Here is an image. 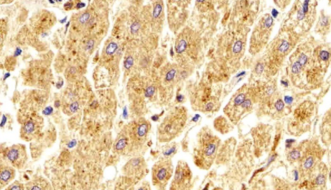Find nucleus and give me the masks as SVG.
<instances>
[{
	"instance_id": "1",
	"label": "nucleus",
	"mask_w": 331,
	"mask_h": 190,
	"mask_svg": "<svg viewBox=\"0 0 331 190\" xmlns=\"http://www.w3.org/2000/svg\"><path fill=\"white\" fill-rule=\"evenodd\" d=\"M192 153L194 163L198 168L208 170L215 163L222 141L208 126L199 130Z\"/></svg>"
},
{
	"instance_id": "2",
	"label": "nucleus",
	"mask_w": 331,
	"mask_h": 190,
	"mask_svg": "<svg viewBox=\"0 0 331 190\" xmlns=\"http://www.w3.org/2000/svg\"><path fill=\"white\" fill-rule=\"evenodd\" d=\"M188 113L184 109L171 112L159 125L157 137L161 143H169L183 132L188 121Z\"/></svg>"
},
{
	"instance_id": "3",
	"label": "nucleus",
	"mask_w": 331,
	"mask_h": 190,
	"mask_svg": "<svg viewBox=\"0 0 331 190\" xmlns=\"http://www.w3.org/2000/svg\"><path fill=\"white\" fill-rule=\"evenodd\" d=\"M151 129L148 120L142 118L131 122L126 126L122 133L128 142V154L137 155L144 149Z\"/></svg>"
},
{
	"instance_id": "4",
	"label": "nucleus",
	"mask_w": 331,
	"mask_h": 190,
	"mask_svg": "<svg viewBox=\"0 0 331 190\" xmlns=\"http://www.w3.org/2000/svg\"><path fill=\"white\" fill-rule=\"evenodd\" d=\"M174 166L170 158L161 157L152 167V181L158 190H165L173 176Z\"/></svg>"
},
{
	"instance_id": "5",
	"label": "nucleus",
	"mask_w": 331,
	"mask_h": 190,
	"mask_svg": "<svg viewBox=\"0 0 331 190\" xmlns=\"http://www.w3.org/2000/svg\"><path fill=\"white\" fill-rule=\"evenodd\" d=\"M193 174L188 163L180 160L176 166L171 181L170 190H191Z\"/></svg>"
},
{
	"instance_id": "6",
	"label": "nucleus",
	"mask_w": 331,
	"mask_h": 190,
	"mask_svg": "<svg viewBox=\"0 0 331 190\" xmlns=\"http://www.w3.org/2000/svg\"><path fill=\"white\" fill-rule=\"evenodd\" d=\"M4 157L7 163L17 169L22 168L27 159L25 148L21 145H13L6 148Z\"/></svg>"
},
{
	"instance_id": "7",
	"label": "nucleus",
	"mask_w": 331,
	"mask_h": 190,
	"mask_svg": "<svg viewBox=\"0 0 331 190\" xmlns=\"http://www.w3.org/2000/svg\"><path fill=\"white\" fill-rule=\"evenodd\" d=\"M146 169L145 159L141 156H135L129 161L123 169L124 173L130 176L143 174Z\"/></svg>"
},
{
	"instance_id": "8",
	"label": "nucleus",
	"mask_w": 331,
	"mask_h": 190,
	"mask_svg": "<svg viewBox=\"0 0 331 190\" xmlns=\"http://www.w3.org/2000/svg\"><path fill=\"white\" fill-rule=\"evenodd\" d=\"M232 124L226 118L220 117L216 118L214 121V127L217 132L222 134L229 133L232 129Z\"/></svg>"
},
{
	"instance_id": "9",
	"label": "nucleus",
	"mask_w": 331,
	"mask_h": 190,
	"mask_svg": "<svg viewBox=\"0 0 331 190\" xmlns=\"http://www.w3.org/2000/svg\"><path fill=\"white\" fill-rule=\"evenodd\" d=\"M15 170L11 166L3 165L1 167L0 178L1 184H7L14 178Z\"/></svg>"
},
{
	"instance_id": "10",
	"label": "nucleus",
	"mask_w": 331,
	"mask_h": 190,
	"mask_svg": "<svg viewBox=\"0 0 331 190\" xmlns=\"http://www.w3.org/2000/svg\"><path fill=\"white\" fill-rule=\"evenodd\" d=\"M37 128V126L33 121H29L25 124L24 130L27 134H32L34 133Z\"/></svg>"
},
{
	"instance_id": "11",
	"label": "nucleus",
	"mask_w": 331,
	"mask_h": 190,
	"mask_svg": "<svg viewBox=\"0 0 331 190\" xmlns=\"http://www.w3.org/2000/svg\"><path fill=\"white\" fill-rule=\"evenodd\" d=\"M246 99V96L243 93L238 95V96L236 97L235 98L233 101V105L235 107L238 108L239 106H241L244 101Z\"/></svg>"
},
{
	"instance_id": "12",
	"label": "nucleus",
	"mask_w": 331,
	"mask_h": 190,
	"mask_svg": "<svg viewBox=\"0 0 331 190\" xmlns=\"http://www.w3.org/2000/svg\"><path fill=\"white\" fill-rule=\"evenodd\" d=\"M118 46L117 43L115 42H111L106 47V52L107 55H112L115 52Z\"/></svg>"
},
{
	"instance_id": "13",
	"label": "nucleus",
	"mask_w": 331,
	"mask_h": 190,
	"mask_svg": "<svg viewBox=\"0 0 331 190\" xmlns=\"http://www.w3.org/2000/svg\"><path fill=\"white\" fill-rule=\"evenodd\" d=\"M186 42L184 40H182L180 41L178 45L176 47V52L178 53H182L184 50H185L187 48Z\"/></svg>"
},
{
	"instance_id": "14",
	"label": "nucleus",
	"mask_w": 331,
	"mask_h": 190,
	"mask_svg": "<svg viewBox=\"0 0 331 190\" xmlns=\"http://www.w3.org/2000/svg\"><path fill=\"white\" fill-rule=\"evenodd\" d=\"M134 64V59L131 56L128 57L125 61L124 63L125 68L126 69H129Z\"/></svg>"
},
{
	"instance_id": "15",
	"label": "nucleus",
	"mask_w": 331,
	"mask_h": 190,
	"mask_svg": "<svg viewBox=\"0 0 331 190\" xmlns=\"http://www.w3.org/2000/svg\"><path fill=\"white\" fill-rule=\"evenodd\" d=\"M162 10V8L161 5L159 4L156 5L155 8L154 9V12H153V16H154V17L155 18L158 17L160 13H161Z\"/></svg>"
},
{
	"instance_id": "16",
	"label": "nucleus",
	"mask_w": 331,
	"mask_h": 190,
	"mask_svg": "<svg viewBox=\"0 0 331 190\" xmlns=\"http://www.w3.org/2000/svg\"><path fill=\"white\" fill-rule=\"evenodd\" d=\"M155 92V88L154 86L148 87L145 92V96L147 98H150L154 95Z\"/></svg>"
},
{
	"instance_id": "17",
	"label": "nucleus",
	"mask_w": 331,
	"mask_h": 190,
	"mask_svg": "<svg viewBox=\"0 0 331 190\" xmlns=\"http://www.w3.org/2000/svg\"><path fill=\"white\" fill-rule=\"evenodd\" d=\"M90 17V14L89 13H84V14L80 17L79 21L81 24H85L89 20Z\"/></svg>"
},
{
	"instance_id": "18",
	"label": "nucleus",
	"mask_w": 331,
	"mask_h": 190,
	"mask_svg": "<svg viewBox=\"0 0 331 190\" xmlns=\"http://www.w3.org/2000/svg\"><path fill=\"white\" fill-rule=\"evenodd\" d=\"M175 73L176 71L174 69H171L170 71H169L166 74V79L167 81H171L174 78V76H175Z\"/></svg>"
},
{
	"instance_id": "19",
	"label": "nucleus",
	"mask_w": 331,
	"mask_h": 190,
	"mask_svg": "<svg viewBox=\"0 0 331 190\" xmlns=\"http://www.w3.org/2000/svg\"><path fill=\"white\" fill-rule=\"evenodd\" d=\"M140 28V25L139 22H134V24H132V25L131 26V30L132 31L133 33H136L137 32L138 30H139Z\"/></svg>"
},
{
	"instance_id": "20",
	"label": "nucleus",
	"mask_w": 331,
	"mask_h": 190,
	"mask_svg": "<svg viewBox=\"0 0 331 190\" xmlns=\"http://www.w3.org/2000/svg\"><path fill=\"white\" fill-rule=\"evenodd\" d=\"M242 49V42L240 41H238L235 44L234 47V52L235 53H239Z\"/></svg>"
},
{
	"instance_id": "21",
	"label": "nucleus",
	"mask_w": 331,
	"mask_h": 190,
	"mask_svg": "<svg viewBox=\"0 0 331 190\" xmlns=\"http://www.w3.org/2000/svg\"><path fill=\"white\" fill-rule=\"evenodd\" d=\"M300 156V153L298 151L294 150L290 154V158L292 160H296L297 158H298Z\"/></svg>"
},
{
	"instance_id": "22",
	"label": "nucleus",
	"mask_w": 331,
	"mask_h": 190,
	"mask_svg": "<svg viewBox=\"0 0 331 190\" xmlns=\"http://www.w3.org/2000/svg\"><path fill=\"white\" fill-rule=\"evenodd\" d=\"M135 190H150V187L149 183H143L142 186L137 187Z\"/></svg>"
},
{
	"instance_id": "23",
	"label": "nucleus",
	"mask_w": 331,
	"mask_h": 190,
	"mask_svg": "<svg viewBox=\"0 0 331 190\" xmlns=\"http://www.w3.org/2000/svg\"><path fill=\"white\" fill-rule=\"evenodd\" d=\"M320 57L323 61H327L329 58V54L327 51L323 50L320 53Z\"/></svg>"
},
{
	"instance_id": "24",
	"label": "nucleus",
	"mask_w": 331,
	"mask_h": 190,
	"mask_svg": "<svg viewBox=\"0 0 331 190\" xmlns=\"http://www.w3.org/2000/svg\"><path fill=\"white\" fill-rule=\"evenodd\" d=\"M284 106V105L283 102L281 100H279L276 101V107L278 111H280L282 110V109H283Z\"/></svg>"
},
{
	"instance_id": "25",
	"label": "nucleus",
	"mask_w": 331,
	"mask_h": 190,
	"mask_svg": "<svg viewBox=\"0 0 331 190\" xmlns=\"http://www.w3.org/2000/svg\"><path fill=\"white\" fill-rule=\"evenodd\" d=\"M94 45V42L93 40H90L89 41H88L87 43V44L86 45V49L89 50L91 49L93 47Z\"/></svg>"
},
{
	"instance_id": "26",
	"label": "nucleus",
	"mask_w": 331,
	"mask_h": 190,
	"mask_svg": "<svg viewBox=\"0 0 331 190\" xmlns=\"http://www.w3.org/2000/svg\"><path fill=\"white\" fill-rule=\"evenodd\" d=\"M293 101V98L289 97V96H286L284 97V101L286 102V103L288 104H291Z\"/></svg>"
},
{
	"instance_id": "27",
	"label": "nucleus",
	"mask_w": 331,
	"mask_h": 190,
	"mask_svg": "<svg viewBox=\"0 0 331 190\" xmlns=\"http://www.w3.org/2000/svg\"><path fill=\"white\" fill-rule=\"evenodd\" d=\"M9 190H21V187L18 184H13Z\"/></svg>"
},
{
	"instance_id": "28",
	"label": "nucleus",
	"mask_w": 331,
	"mask_h": 190,
	"mask_svg": "<svg viewBox=\"0 0 331 190\" xmlns=\"http://www.w3.org/2000/svg\"><path fill=\"white\" fill-rule=\"evenodd\" d=\"M64 6L65 8L66 9V10L70 9L72 7L73 4L72 2L69 1V2H67L65 4Z\"/></svg>"
},
{
	"instance_id": "29",
	"label": "nucleus",
	"mask_w": 331,
	"mask_h": 190,
	"mask_svg": "<svg viewBox=\"0 0 331 190\" xmlns=\"http://www.w3.org/2000/svg\"><path fill=\"white\" fill-rule=\"evenodd\" d=\"M21 52H22V50H21V49L19 48H17L16 50H15V53H14V57L19 56L21 54Z\"/></svg>"
},
{
	"instance_id": "30",
	"label": "nucleus",
	"mask_w": 331,
	"mask_h": 190,
	"mask_svg": "<svg viewBox=\"0 0 331 190\" xmlns=\"http://www.w3.org/2000/svg\"><path fill=\"white\" fill-rule=\"evenodd\" d=\"M78 104L77 102H74L70 106V109H71L72 110H76L78 109Z\"/></svg>"
},
{
	"instance_id": "31",
	"label": "nucleus",
	"mask_w": 331,
	"mask_h": 190,
	"mask_svg": "<svg viewBox=\"0 0 331 190\" xmlns=\"http://www.w3.org/2000/svg\"><path fill=\"white\" fill-rule=\"evenodd\" d=\"M52 111V109L50 106H49V107L46 108L45 110H44V113L46 115H49V114L51 113Z\"/></svg>"
},
{
	"instance_id": "32",
	"label": "nucleus",
	"mask_w": 331,
	"mask_h": 190,
	"mask_svg": "<svg viewBox=\"0 0 331 190\" xmlns=\"http://www.w3.org/2000/svg\"><path fill=\"white\" fill-rule=\"evenodd\" d=\"M85 6L86 4L85 3H83V2H79V3L77 4V5H76V7H77V8H83V7H85Z\"/></svg>"
},
{
	"instance_id": "33",
	"label": "nucleus",
	"mask_w": 331,
	"mask_h": 190,
	"mask_svg": "<svg viewBox=\"0 0 331 190\" xmlns=\"http://www.w3.org/2000/svg\"><path fill=\"white\" fill-rule=\"evenodd\" d=\"M30 190H41V188L37 185H34Z\"/></svg>"
},
{
	"instance_id": "34",
	"label": "nucleus",
	"mask_w": 331,
	"mask_h": 190,
	"mask_svg": "<svg viewBox=\"0 0 331 190\" xmlns=\"http://www.w3.org/2000/svg\"><path fill=\"white\" fill-rule=\"evenodd\" d=\"M272 15H273V16L276 17L277 15H278V13H278L275 9H273L272 12Z\"/></svg>"
},
{
	"instance_id": "35",
	"label": "nucleus",
	"mask_w": 331,
	"mask_h": 190,
	"mask_svg": "<svg viewBox=\"0 0 331 190\" xmlns=\"http://www.w3.org/2000/svg\"><path fill=\"white\" fill-rule=\"evenodd\" d=\"M63 81H61V82H60V83H59V84H58V83H57V84H56V86H57V87L58 88V89H59V88H61V86H62V85H63Z\"/></svg>"
},
{
	"instance_id": "36",
	"label": "nucleus",
	"mask_w": 331,
	"mask_h": 190,
	"mask_svg": "<svg viewBox=\"0 0 331 190\" xmlns=\"http://www.w3.org/2000/svg\"><path fill=\"white\" fill-rule=\"evenodd\" d=\"M10 75H11V74H10V73H9V72L8 73H7L5 74V75H4V81H5V79H6V78H8V77H9L10 76Z\"/></svg>"
},
{
	"instance_id": "37",
	"label": "nucleus",
	"mask_w": 331,
	"mask_h": 190,
	"mask_svg": "<svg viewBox=\"0 0 331 190\" xmlns=\"http://www.w3.org/2000/svg\"><path fill=\"white\" fill-rule=\"evenodd\" d=\"M66 19H67V17L66 16L64 18V19L60 20L59 21L61 22V24H63V23H65V22L66 21Z\"/></svg>"
},
{
	"instance_id": "38",
	"label": "nucleus",
	"mask_w": 331,
	"mask_h": 190,
	"mask_svg": "<svg viewBox=\"0 0 331 190\" xmlns=\"http://www.w3.org/2000/svg\"><path fill=\"white\" fill-rule=\"evenodd\" d=\"M69 22H68V23L66 24V25L65 33H66V31H67V29H68V27H69Z\"/></svg>"
},
{
	"instance_id": "39",
	"label": "nucleus",
	"mask_w": 331,
	"mask_h": 190,
	"mask_svg": "<svg viewBox=\"0 0 331 190\" xmlns=\"http://www.w3.org/2000/svg\"><path fill=\"white\" fill-rule=\"evenodd\" d=\"M49 2H50V4H54L55 3V1H49Z\"/></svg>"
}]
</instances>
